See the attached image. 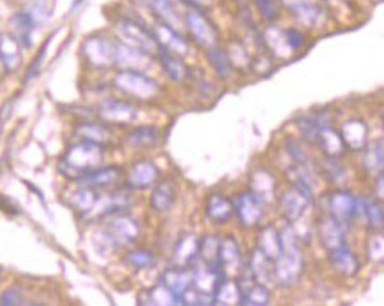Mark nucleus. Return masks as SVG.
<instances>
[{"label":"nucleus","instance_id":"obj_1","mask_svg":"<svg viewBox=\"0 0 384 306\" xmlns=\"http://www.w3.org/2000/svg\"><path fill=\"white\" fill-rule=\"evenodd\" d=\"M106 147L87 140H78L66 148L59 160V173L67 181H78L95 167L104 164Z\"/></svg>","mask_w":384,"mask_h":306},{"label":"nucleus","instance_id":"obj_2","mask_svg":"<svg viewBox=\"0 0 384 306\" xmlns=\"http://www.w3.org/2000/svg\"><path fill=\"white\" fill-rule=\"evenodd\" d=\"M113 88L133 102H155L161 97V85L145 71L119 69L112 80Z\"/></svg>","mask_w":384,"mask_h":306},{"label":"nucleus","instance_id":"obj_3","mask_svg":"<svg viewBox=\"0 0 384 306\" xmlns=\"http://www.w3.org/2000/svg\"><path fill=\"white\" fill-rule=\"evenodd\" d=\"M101 231L115 247V250H119V248L134 247L140 241L143 229H141L140 220L129 213V209H126V212H116L106 216Z\"/></svg>","mask_w":384,"mask_h":306},{"label":"nucleus","instance_id":"obj_4","mask_svg":"<svg viewBox=\"0 0 384 306\" xmlns=\"http://www.w3.org/2000/svg\"><path fill=\"white\" fill-rule=\"evenodd\" d=\"M113 28H115V34L119 35V41L134 46V48L148 53L154 59L157 56L159 44L155 41L154 34H152V28L141 23L140 20H136L133 16H127V14H120L113 21Z\"/></svg>","mask_w":384,"mask_h":306},{"label":"nucleus","instance_id":"obj_5","mask_svg":"<svg viewBox=\"0 0 384 306\" xmlns=\"http://www.w3.org/2000/svg\"><path fill=\"white\" fill-rule=\"evenodd\" d=\"M279 6L305 30H321L328 23L326 0H279Z\"/></svg>","mask_w":384,"mask_h":306},{"label":"nucleus","instance_id":"obj_6","mask_svg":"<svg viewBox=\"0 0 384 306\" xmlns=\"http://www.w3.org/2000/svg\"><path fill=\"white\" fill-rule=\"evenodd\" d=\"M314 201H316L314 192L298 187V185L289 183L287 187L280 188L279 194H277L275 204L280 216L284 219V222L296 224L305 219L308 208L314 204Z\"/></svg>","mask_w":384,"mask_h":306},{"label":"nucleus","instance_id":"obj_7","mask_svg":"<svg viewBox=\"0 0 384 306\" xmlns=\"http://www.w3.org/2000/svg\"><path fill=\"white\" fill-rule=\"evenodd\" d=\"M305 273L304 247L282 250L273 261V283L279 289H293L300 283Z\"/></svg>","mask_w":384,"mask_h":306},{"label":"nucleus","instance_id":"obj_8","mask_svg":"<svg viewBox=\"0 0 384 306\" xmlns=\"http://www.w3.org/2000/svg\"><path fill=\"white\" fill-rule=\"evenodd\" d=\"M94 111L97 120H101V122L108 123L112 127H129L140 116L136 102L120 97L101 99L97 102V106L94 108Z\"/></svg>","mask_w":384,"mask_h":306},{"label":"nucleus","instance_id":"obj_9","mask_svg":"<svg viewBox=\"0 0 384 306\" xmlns=\"http://www.w3.org/2000/svg\"><path fill=\"white\" fill-rule=\"evenodd\" d=\"M325 213L339 220L342 226L349 227L356 220L358 195L346 187H333L323 195Z\"/></svg>","mask_w":384,"mask_h":306},{"label":"nucleus","instance_id":"obj_10","mask_svg":"<svg viewBox=\"0 0 384 306\" xmlns=\"http://www.w3.org/2000/svg\"><path fill=\"white\" fill-rule=\"evenodd\" d=\"M184 27H186L187 34L191 35V41L196 42L201 49H208L212 46L219 44V30H217L215 23L210 20L205 9H189L184 13Z\"/></svg>","mask_w":384,"mask_h":306},{"label":"nucleus","instance_id":"obj_11","mask_svg":"<svg viewBox=\"0 0 384 306\" xmlns=\"http://www.w3.org/2000/svg\"><path fill=\"white\" fill-rule=\"evenodd\" d=\"M234 206V219L238 220V226L245 231L258 229L265 220L266 204L251 190L245 188L240 190L233 197Z\"/></svg>","mask_w":384,"mask_h":306},{"label":"nucleus","instance_id":"obj_12","mask_svg":"<svg viewBox=\"0 0 384 306\" xmlns=\"http://www.w3.org/2000/svg\"><path fill=\"white\" fill-rule=\"evenodd\" d=\"M81 56L95 69L115 67V41L104 34H92L81 44Z\"/></svg>","mask_w":384,"mask_h":306},{"label":"nucleus","instance_id":"obj_13","mask_svg":"<svg viewBox=\"0 0 384 306\" xmlns=\"http://www.w3.org/2000/svg\"><path fill=\"white\" fill-rule=\"evenodd\" d=\"M159 180H161V169L157 164L148 157H141L126 169L124 185L133 192L150 190Z\"/></svg>","mask_w":384,"mask_h":306},{"label":"nucleus","instance_id":"obj_14","mask_svg":"<svg viewBox=\"0 0 384 306\" xmlns=\"http://www.w3.org/2000/svg\"><path fill=\"white\" fill-rule=\"evenodd\" d=\"M294 123H296L298 137H301L305 143L316 147V143H318L319 140V134L333 126V115L328 109H316V111L312 113L298 115Z\"/></svg>","mask_w":384,"mask_h":306},{"label":"nucleus","instance_id":"obj_15","mask_svg":"<svg viewBox=\"0 0 384 306\" xmlns=\"http://www.w3.org/2000/svg\"><path fill=\"white\" fill-rule=\"evenodd\" d=\"M152 34H154L159 48L168 49V51L175 53V55L182 56V59L191 55V41L179 28L172 27V25L164 23V21L155 20V23L152 25Z\"/></svg>","mask_w":384,"mask_h":306},{"label":"nucleus","instance_id":"obj_16","mask_svg":"<svg viewBox=\"0 0 384 306\" xmlns=\"http://www.w3.org/2000/svg\"><path fill=\"white\" fill-rule=\"evenodd\" d=\"M124 178H126V169L122 166H119V164L104 166L102 164V166L88 171L76 183L87 185V187L95 188V190H112V188L124 185Z\"/></svg>","mask_w":384,"mask_h":306},{"label":"nucleus","instance_id":"obj_17","mask_svg":"<svg viewBox=\"0 0 384 306\" xmlns=\"http://www.w3.org/2000/svg\"><path fill=\"white\" fill-rule=\"evenodd\" d=\"M203 212H205V219L213 226H226L234 219V206L233 197L220 190L210 192L205 197V204H203Z\"/></svg>","mask_w":384,"mask_h":306},{"label":"nucleus","instance_id":"obj_18","mask_svg":"<svg viewBox=\"0 0 384 306\" xmlns=\"http://www.w3.org/2000/svg\"><path fill=\"white\" fill-rule=\"evenodd\" d=\"M314 231L316 236H318L319 245L328 252L346 243V234L347 231H349V227L342 226L339 220L330 216L328 213H323V215H319L318 220H316Z\"/></svg>","mask_w":384,"mask_h":306},{"label":"nucleus","instance_id":"obj_19","mask_svg":"<svg viewBox=\"0 0 384 306\" xmlns=\"http://www.w3.org/2000/svg\"><path fill=\"white\" fill-rule=\"evenodd\" d=\"M326 262H328L330 269L342 279H353L360 273L361 268L360 259L347 243L326 252Z\"/></svg>","mask_w":384,"mask_h":306},{"label":"nucleus","instance_id":"obj_20","mask_svg":"<svg viewBox=\"0 0 384 306\" xmlns=\"http://www.w3.org/2000/svg\"><path fill=\"white\" fill-rule=\"evenodd\" d=\"M248 188L265 202L266 206L270 202L277 201V194H279V180L273 174L272 169L265 166H259L256 169L251 171V176H248Z\"/></svg>","mask_w":384,"mask_h":306},{"label":"nucleus","instance_id":"obj_21","mask_svg":"<svg viewBox=\"0 0 384 306\" xmlns=\"http://www.w3.org/2000/svg\"><path fill=\"white\" fill-rule=\"evenodd\" d=\"M219 264L224 269V273L231 276V279L240 275L241 269L245 268V255L241 252L240 243H238V240L233 234H226L220 240Z\"/></svg>","mask_w":384,"mask_h":306},{"label":"nucleus","instance_id":"obj_22","mask_svg":"<svg viewBox=\"0 0 384 306\" xmlns=\"http://www.w3.org/2000/svg\"><path fill=\"white\" fill-rule=\"evenodd\" d=\"M179 199V187L172 178L168 180H159L154 187L150 188V197H148V206L157 215L172 212L173 206Z\"/></svg>","mask_w":384,"mask_h":306},{"label":"nucleus","instance_id":"obj_23","mask_svg":"<svg viewBox=\"0 0 384 306\" xmlns=\"http://www.w3.org/2000/svg\"><path fill=\"white\" fill-rule=\"evenodd\" d=\"M339 133L347 152H361L368 145V137H371L367 122L356 116L344 120L342 126L339 127Z\"/></svg>","mask_w":384,"mask_h":306},{"label":"nucleus","instance_id":"obj_24","mask_svg":"<svg viewBox=\"0 0 384 306\" xmlns=\"http://www.w3.org/2000/svg\"><path fill=\"white\" fill-rule=\"evenodd\" d=\"M152 62H154V56H150L148 53L122 41H115V67H119V69L147 71Z\"/></svg>","mask_w":384,"mask_h":306},{"label":"nucleus","instance_id":"obj_25","mask_svg":"<svg viewBox=\"0 0 384 306\" xmlns=\"http://www.w3.org/2000/svg\"><path fill=\"white\" fill-rule=\"evenodd\" d=\"M74 136L78 140H87L92 143L102 145V147L108 148L113 143V133L112 126L101 122L97 118L92 120H80V122L74 126Z\"/></svg>","mask_w":384,"mask_h":306},{"label":"nucleus","instance_id":"obj_26","mask_svg":"<svg viewBox=\"0 0 384 306\" xmlns=\"http://www.w3.org/2000/svg\"><path fill=\"white\" fill-rule=\"evenodd\" d=\"M155 60H157L159 66H161V69H162V73H164V76L168 78L169 81H173V83H179V85L189 81L192 69L189 66H187L186 62H184L182 56L175 55V53L168 51V49H164V48H159Z\"/></svg>","mask_w":384,"mask_h":306},{"label":"nucleus","instance_id":"obj_27","mask_svg":"<svg viewBox=\"0 0 384 306\" xmlns=\"http://www.w3.org/2000/svg\"><path fill=\"white\" fill-rule=\"evenodd\" d=\"M99 192L101 190H95V188L87 187V185L78 183V187L69 188V190H67L66 204L69 206V208L73 209L80 219L87 220V216L90 215L92 208H94L95 201H97Z\"/></svg>","mask_w":384,"mask_h":306},{"label":"nucleus","instance_id":"obj_28","mask_svg":"<svg viewBox=\"0 0 384 306\" xmlns=\"http://www.w3.org/2000/svg\"><path fill=\"white\" fill-rule=\"evenodd\" d=\"M133 2L140 4L141 7L150 11L155 20L164 21L179 30L186 28L184 27V14L179 11L175 0H133Z\"/></svg>","mask_w":384,"mask_h":306},{"label":"nucleus","instance_id":"obj_29","mask_svg":"<svg viewBox=\"0 0 384 306\" xmlns=\"http://www.w3.org/2000/svg\"><path fill=\"white\" fill-rule=\"evenodd\" d=\"M162 134L157 127H133L124 134V145L131 150H154L161 145Z\"/></svg>","mask_w":384,"mask_h":306},{"label":"nucleus","instance_id":"obj_30","mask_svg":"<svg viewBox=\"0 0 384 306\" xmlns=\"http://www.w3.org/2000/svg\"><path fill=\"white\" fill-rule=\"evenodd\" d=\"M199 238L196 233L180 234L172 252V264L191 268L199 259Z\"/></svg>","mask_w":384,"mask_h":306},{"label":"nucleus","instance_id":"obj_31","mask_svg":"<svg viewBox=\"0 0 384 306\" xmlns=\"http://www.w3.org/2000/svg\"><path fill=\"white\" fill-rule=\"evenodd\" d=\"M356 219L364 220L368 229L384 231V202L376 195L358 197Z\"/></svg>","mask_w":384,"mask_h":306},{"label":"nucleus","instance_id":"obj_32","mask_svg":"<svg viewBox=\"0 0 384 306\" xmlns=\"http://www.w3.org/2000/svg\"><path fill=\"white\" fill-rule=\"evenodd\" d=\"M159 282L164 283V286L168 287L173 294L182 298L184 294H186L192 287V271L191 268L172 264L166 269H162V273L159 275Z\"/></svg>","mask_w":384,"mask_h":306},{"label":"nucleus","instance_id":"obj_33","mask_svg":"<svg viewBox=\"0 0 384 306\" xmlns=\"http://www.w3.org/2000/svg\"><path fill=\"white\" fill-rule=\"evenodd\" d=\"M245 266L256 280L263 283H273V259H270L261 248L254 247L245 257Z\"/></svg>","mask_w":384,"mask_h":306},{"label":"nucleus","instance_id":"obj_34","mask_svg":"<svg viewBox=\"0 0 384 306\" xmlns=\"http://www.w3.org/2000/svg\"><path fill=\"white\" fill-rule=\"evenodd\" d=\"M205 56L206 62L210 63V67L220 81H229L234 76V67L227 56L226 48H222L220 44L212 46V48L205 49Z\"/></svg>","mask_w":384,"mask_h":306},{"label":"nucleus","instance_id":"obj_35","mask_svg":"<svg viewBox=\"0 0 384 306\" xmlns=\"http://www.w3.org/2000/svg\"><path fill=\"white\" fill-rule=\"evenodd\" d=\"M316 169H318L319 176H321L326 183L332 185V187H342L344 181H346L347 171L346 166L342 164V159L323 155Z\"/></svg>","mask_w":384,"mask_h":306},{"label":"nucleus","instance_id":"obj_36","mask_svg":"<svg viewBox=\"0 0 384 306\" xmlns=\"http://www.w3.org/2000/svg\"><path fill=\"white\" fill-rule=\"evenodd\" d=\"M138 303L140 305H159V306H176L182 305L180 298L173 294L164 283L157 282L155 286L148 287V289L141 290L138 294Z\"/></svg>","mask_w":384,"mask_h":306},{"label":"nucleus","instance_id":"obj_37","mask_svg":"<svg viewBox=\"0 0 384 306\" xmlns=\"http://www.w3.org/2000/svg\"><path fill=\"white\" fill-rule=\"evenodd\" d=\"M364 157H361V169L367 176L376 178L384 171V140L368 141L367 147L364 148Z\"/></svg>","mask_w":384,"mask_h":306},{"label":"nucleus","instance_id":"obj_38","mask_svg":"<svg viewBox=\"0 0 384 306\" xmlns=\"http://www.w3.org/2000/svg\"><path fill=\"white\" fill-rule=\"evenodd\" d=\"M21 49H23V46L14 35L0 34V62L4 63L7 73H13L20 67Z\"/></svg>","mask_w":384,"mask_h":306},{"label":"nucleus","instance_id":"obj_39","mask_svg":"<svg viewBox=\"0 0 384 306\" xmlns=\"http://www.w3.org/2000/svg\"><path fill=\"white\" fill-rule=\"evenodd\" d=\"M256 247L261 248L270 259L275 261L280 255V252H282L279 227L272 226V224H268V226H259L258 234H256Z\"/></svg>","mask_w":384,"mask_h":306},{"label":"nucleus","instance_id":"obj_40","mask_svg":"<svg viewBox=\"0 0 384 306\" xmlns=\"http://www.w3.org/2000/svg\"><path fill=\"white\" fill-rule=\"evenodd\" d=\"M316 147L321 150L323 155L335 157V159H344V155L347 152L342 136H340L339 129H335V126L328 127V129H325L319 134V140L316 143Z\"/></svg>","mask_w":384,"mask_h":306},{"label":"nucleus","instance_id":"obj_41","mask_svg":"<svg viewBox=\"0 0 384 306\" xmlns=\"http://www.w3.org/2000/svg\"><path fill=\"white\" fill-rule=\"evenodd\" d=\"M124 262L134 271H147L157 264V254L147 247H133L124 255Z\"/></svg>","mask_w":384,"mask_h":306},{"label":"nucleus","instance_id":"obj_42","mask_svg":"<svg viewBox=\"0 0 384 306\" xmlns=\"http://www.w3.org/2000/svg\"><path fill=\"white\" fill-rule=\"evenodd\" d=\"M11 27H13V35L20 41L23 48H32V35H34L35 21L32 20L30 14L20 11L11 18Z\"/></svg>","mask_w":384,"mask_h":306},{"label":"nucleus","instance_id":"obj_43","mask_svg":"<svg viewBox=\"0 0 384 306\" xmlns=\"http://www.w3.org/2000/svg\"><path fill=\"white\" fill-rule=\"evenodd\" d=\"M213 305L229 306V305H240V289H238L236 280L226 276L219 287L213 293Z\"/></svg>","mask_w":384,"mask_h":306},{"label":"nucleus","instance_id":"obj_44","mask_svg":"<svg viewBox=\"0 0 384 306\" xmlns=\"http://www.w3.org/2000/svg\"><path fill=\"white\" fill-rule=\"evenodd\" d=\"M220 240H222V236L215 233H208L199 238V261L208 262V264H219Z\"/></svg>","mask_w":384,"mask_h":306},{"label":"nucleus","instance_id":"obj_45","mask_svg":"<svg viewBox=\"0 0 384 306\" xmlns=\"http://www.w3.org/2000/svg\"><path fill=\"white\" fill-rule=\"evenodd\" d=\"M284 152H286L287 159L291 164H307L312 162L311 150H308V143H305L301 137H286L284 141Z\"/></svg>","mask_w":384,"mask_h":306},{"label":"nucleus","instance_id":"obj_46","mask_svg":"<svg viewBox=\"0 0 384 306\" xmlns=\"http://www.w3.org/2000/svg\"><path fill=\"white\" fill-rule=\"evenodd\" d=\"M226 51H227V56H229L231 63H233L234 73H236V71H251L252 55L247 51V48H245L240 41L229 42Z\"/></svg>","mask_w":384,"mask_h":306},{"label":"nucleus","instance_id":"obj_47","mask_svg":"<svg viewBox=\"0 0 384 306\" xmlns=\"http://www.w3.org/2000/svg\"><path fill=\"white\" fill-rule=\"evenodd\" d=\"M367 259L374 264H384V233L374 231L367 240Z\"/></svg>","mask_w":384,"mask_h":306},{"label":"nucleus","instance_id":"obj_48","mask_svg":"<svg viewBox=\"0 0 384 306\" xmlns=\"http://www.w3.org/2000/svg\"><path fill=\"white\" fill-rule=\"evenodd\" d=\"M284 37H286L287 46H289V49L294 53V55L300 51H304V49L308 46L307 32L300 27L284 28Z\"/></svg>","mask_w":384,"mask_h":306},{"label":"nucleus","instance_id":"obj_49","mask_svg":"<svg viewBox=\"0 0 384 306\" xmlns=\"http://www.w3.org/2000/svg\"><path fill=\"white\" fill-rule=\"evenodd\" d=\"M25 13L30 14L32 20L35 21V25H42L49 18V4L48 0H28V4L25 6Z\"/></svg>","mask_w":384,"mask_h":306},{"label":"nucleus","instance_id":"obj_50","mask_svg":"<svg viewBox=\"0 0 384 306\" xmlns=\"http://www.w3.org/2000/svg\"><path fill=\"white\" fill-rule=\"evenodd\" d=\"M256 6V9L259 11L263 20L266 23H275L280 16V6L277 0H252Z\"/></svg>","mask_w":384,"mask_h":306},{"label":"nucleus","instance_id":"obj_51","mask_svg":"<svg viewBox=\"0 0 384 306\" xmlns=\"http://www.w3.org/2000/svg\"><path fill=\"white\" fill-rule=\"evenodd\" d=\"M273 71V56L270 55L265 49V53H259V55L252 56L251 62V73H254L256 76H266Z\"/></svg>","mask_w":384,"mask_h":306},{"label":"nucleus","instance_id":"obj_52","mask_svg":"<svg viewBox=\"0 0 384 306\" xmlns=\"http://www.w3.org/2000/svg\"><path fill=\"white\" fill-rule=\"evenodd\" d=\"M48 44H49V39L44 42V46H42L41 51L37 53V56H35V59H34V62H32L30 66H28L27 74H25V80H23L25 83L32 81L35 76H37L39 73H41V63H42V60H44V55H46V49H48Z\"/></svg>","mask_w":384,"mask_h":306},{"label":"nucleus","instance_id":"obj_53","mask_svg":"<svg viewBox=\"0 0 384 306\" xmlns=\"http://www.w3.org/2000/svg\"><path fill=\"white\" fill-rule=\"evenodd\" d=\"M21 289L18 286L9 287V289H6L2 293V296H0V305L4 306H11V305H20L21 303Z\"/></svg>","mask_w":384,"mask_h":306},{"label":"nucleus","instance_id":"obj_54","mask_svg":"<svg viewBox=\"0 0 384 306\" xmlns=\"http://www.w3.org/2000/svg\"><path fill=\"white\" fill-rule=\"evenodd\" d=\"M374 195L384 201V171L374 178Z\"/></svg>","mask_w":384,"mask_h":306},{"label":"nucleus","instance_id":"obj_55","mask_svg":"<svg viewBox=\"0 0 384 306\" xmlns=\"http://www.w3.org/2000/svg\"><path fill=\"white\" fill-rule=\"evenodd\" d=\"M0 209H2L4 213H7V215H18L16 206H14L7 197H2V195H0Z\"/></svg>","mask_w":384,"mask_h":306},{"label":"nucleus","instance_id":"obj_56","mask_svg":"<svg viewBox=\"0 0 384 306\" xmlns=\"http://www.w3.org/2000/svg\"><path fill=\"white\" fill-rule=\"evenodd\" d=\"M180 2L186 4L187 7H194V9H206L210 0H180Z\"/></svg>","mask_w":384,"mask_h":306},{"label":"nucleus","instance_id":"obj_57","mask_svg":"<svg viewBox=\"0 0 384 306\" xmlns=\"http://www.w3.org/2000/svg\"><path fill=\"white\" fill-rule=\"evenodd\" d=\"M9 111H11V102H7V104H4V108L0 109V133H2V127H4V123H6L7 113Z\"/></svg>","mask_w":384,"mask_h":306}]
</instances>
